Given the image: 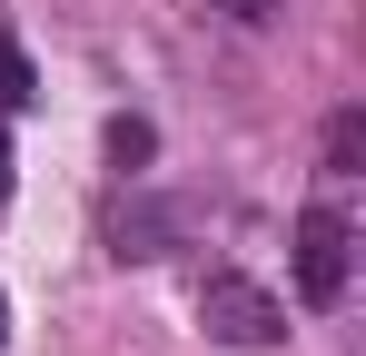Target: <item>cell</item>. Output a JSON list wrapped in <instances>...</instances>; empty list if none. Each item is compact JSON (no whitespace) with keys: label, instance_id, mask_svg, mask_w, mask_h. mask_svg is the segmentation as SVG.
I'll list each match as a JSON object with an SVG mask.
<instances>
[{"label":"cell","instance_id":"obj_6","mask_svg":"<svg viewBox=\"0 0 366 356\" xmlns=\"http://www.w3.org/2000/svg\"><path fill=\"white\" fill-rule=\"evenodd\" d=\"M149 149H159L149 119H109V159H119V169H149Z\"/></svg>","mask_w":366,"mask_h":356},{"label":"cell","instance_id":"obj_4","mask_svg":"<svg viewBox=\"0 0 366 356\" xmlns=\"http://www.w3.org/2000/svg\"><path fill=\"white\" fill-rule=\"evenodd\" d=\"M30 99H40V79H30V59H20V40L0 30V119H10V109H30Z\"/></svg>","mask_w":366,"mask_h":356},{"label":"cell","instance_id":"obj_5","mask_svg":"<svg viewBox=\"0 0 366 356\" xmlns=\"http://www.w3.org/2000/svg\"><path fill=\"white\" fill-rule=\"evenodd\" d=\"M357 159H366V119H357V109H337V119H327V169L347 178Z\"/></svg>","mask_w":366,"mask_h":356},{"label":"cell","instance_id":"obj_1","mask_svg":"<svg viewBox=\"0 0 366 356\" xmlns=\"http://www.w3.org/2000/svg\"><path fill=\"white\" fill-rule=\"evenodd\" d=\"M198 327H208L218 347H277V337H287V307L257 287V277L218 267V277H198Z\"/></svg>","mask_w":366,"mask_h":356},{"label":"cell","instance_id":"obj_9","mask_svg":"<svg viewBox=\"0 0 366 356\" xmlns=\"http://www.w3.org/2000/svg\"><path fill=\"white\" fill-rule=\"evenodd\" d=\"M0 337H10V307H0Z\"/></svg>","mask_w":366,"mask_h":356},{"label":"cell","instance_id":"obj_2","mask_svg":"<svg viewBox=\"0 0 366 356\" xmlns=\"http://www.w3.org/2000/svg\"><path fill=\"white\" fill-rule=\"evenodd\" d=\"M347 267H357L347 218H337V208H307L297 218V297L307 307H337V297H347Z\"/></svg>","mask_w":366,"mask_h":356},{"label":"cell","instance_id":"obj_3","mask_svg":"<svg viewBox=\"0 0 366 356\" xmlns=\"http://www.w3.org/2000/svg\"><path fill=\"white\" fill-rule=\"evenodd\" d=\"M188 237V208L179 198H129L119 218H109V257H169Z\"/></svg>","mask_w":366,"mask_h":356},{"label":"cell","instance_id":"obj_8","mask_svg":"<svg viewBox=\"0 0 366 356\" xmlns=\"http://www.w3.org/2000/svg\"><path fill=\"white\" fill-rule=\"evenodd\" d=\"M0 198H10V129H0Z\"/></svg>","mask_w":366,"mask_h":356},{"label":"cell","instance_id":"obj_7","mask_svg":"<svg viewBox=\"0 0 366 356\" xmlns=\"http://www.w3.org/2000/svg\"><path fill=\"white\" fill-rule=\"evenodd\" d=\"M218 10H228V20H277L287 0H218Z\"/></svg>","mask_w":366,"mask_h":356}]
</instances>
